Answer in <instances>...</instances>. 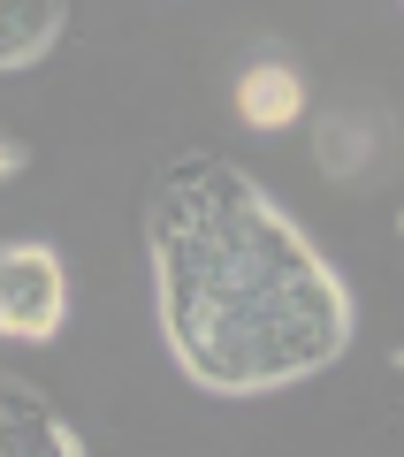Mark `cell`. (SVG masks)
<instances>
[{
    "mask_svg": "<svg viewBox=\"0 0 404 457\" xmlns=\"http://www.w3.org/2000/svg\"><path fill=\"white\" fill-rule=\"evenodd\" d=\"M153 290L176 366L214 396H267L351 343L336 267L275 198L222 161H176L153 198Z\"/></svg>",
    "mask_w": 404,
    "mask_h": 457,
    "instance_id": "6da1fadb",
    "label": "cell"
},
{
    "mask_svg": "<svg viewBox=\"0 0 404 457\" xmlns=\"http://www.w3.org/2000/svg\"><path fill=\"white\" fill-rule=\"evenodd\" d=\"M69 328V267L54 245H0V336L54 343Z\"/></svg>",
    "mask_w": 404,
    "mask_h": 457,
    "instance_id": "7a4b0ae2",
    "label": "cell"
},
{
    "mask_svg": "<svg viewBox=\"0 0 404 457\" xmlns=\"http://www.w3.org/2000/svg\"><path fill=\"white\" fill-rule=\"evenodd\" d=\"M313 153H321L328 183H343V191H358V183H389V176H397V122H389L382 99L321 107V122H313Z\"/></svg>",
    "mask_w": 404,
    "mask_h": 457,
    "instance_id": "3957f363",
    "label": "cell"
},
{
    "mask_svg": "<svg viewBox=\"0 0 404 457\" xmlns=\"http://www.w3.org/2000/svg\"><path fill=\"white\" fill-rule=\"evenodd\" d=\"M69 31V0H0V77L38 69Z\"/></svg>",
    "mask_w": 404,
    "mask_h": 457,
    "instance_id": "277c9868",
    "label": "cell"
},
{
    "mask_svg": "<svg viewBox=\"0 0 404 457\" xmlns=\"http://www.w3.org/2000/svg\"><path fill=\"white\" fill-rule=\"evenodd\" d=\"M237 114L252 130H290L298 114H306V77L290 62H252L237 77Z\"/></svg>",
    "mask_w": 404,
    "mask_h": 457,
    "instance_id": "5b68a950",
    "label": "cell"
},
{
    "mask_svg": "<svg viewBox=\"0 0 404 457\" xmlns=\"http://www.w3.org/2000/svg\"><path fill=\"white\" fill-rule=\"evenodd\" d=\"M23 176V145H16V137H0V183H16Z\"/></svg>",
    "mask_w": 404,
    "mask_h": 457,
    "instance_id": "8992f818",
    "label": "cell"
}]
</instances>
